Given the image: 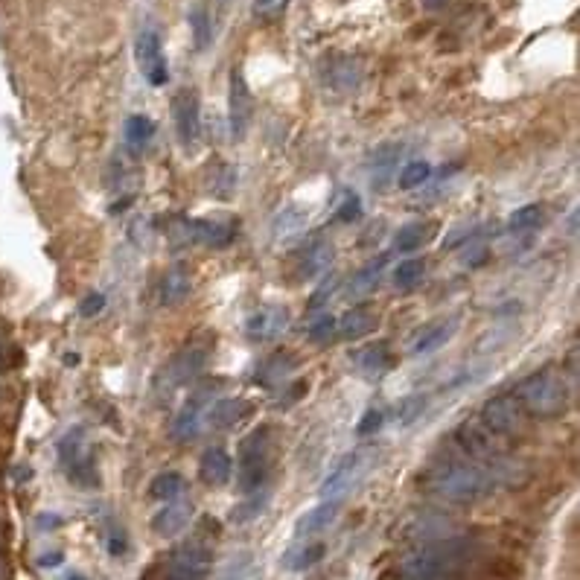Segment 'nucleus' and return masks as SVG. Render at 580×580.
<instances>
[{"label":"nucleus","mask_w":580,"mask_h":580,"mask_svg":"<svg viewBox=\"0 0 580 580\" xmlns=\"http://www.w3.org/2000/svg\"><path fill=\"white\" fill-rule=\"evenodd\" d=\"M508 476L502 467H476V464H444L426 476V490L441 496L446 502H476L499 487Z\"/></svg>","instance_id":"nucleus-1"},{"label":"nucleus","mask_w":580,"mask_h":580,"mask_svg":"<svg viewBox=\"0 0 580 580\" xmlns=\"http://www.w3.org/2000/svg\"><path fill=\"white\" fill-rule=\"evenodd\" d=\"M467 557L464 540H444L432 546L417 548L403 560L400 578L403 580H455Z\"/></svg>","instance_id":"nucleus-2"},{"label":"nucleus","mask_w":580,"mask_h":580,"mask_svg":"<svg viewBox=\"0 0 580 580\" xmlns=\"http://www.w3.org/2000/svg\"><path fill=\"white\" fill-rule=\"evenodd\" d=\"M519 409L531 417H540V420H551V417H560L566 406H569V388H566V379L554 371H540V374H531L528 379H522L513 391Z\"/></svg>","instance_id":"nucleus-3"},{"label":"nucleus","mask_w":580,"mask_h":580,"mask_svg":"<svg viewBox=\"0 0 580 580\" xmlns=\"http://www.w3.org/2000/svg\"><path fill=\"white\" fill-rule=\"evenodd\" d=\"M274 464V438L269 426H257L242 444H239V467H237V481L239 490L248 496V493H257L266 478L272 473Z\"/></svg>","instance_id":"nucleus-4"},{"label":"nucleus","mask_w":580,"mask_h":580,"mask_svg":"<svg viewBox=\"0 0 580 580\" xmlns=\"http://www.w3.org/2000/svg\"><path fill=\"white\" fill-rule=\"evenodd\" d=\"M213 347H216V336L205 330V333H199V336H193L190 342H184L178 350H175V356H172L170 362H167V368H164V379L158 382L167 394H172L175 388H181V385H190V382H196L202 371H205L207 359H210V353H213Z\"/></svg>","instance_id":"nucleus-5"},{"label":"nucleus","mask_w":580,"mask_h":580,"mask_svg":"<svg viewBox=\"0 0 580 580\" xmlns=\"http://www.w3.org/2000/svg\"><path fill=\"white\" fill-rule=\"evenodd\" d=\"M59 464H62L70 484H76V487L91 490V487L100 484L97 461H94V444H91V438L82 426L70 429L68 435L59 441Z\"/></svg>","instance_id":"nucleus-6"},{"label":"nucleus","mask_w":580,"mask_h":580,"mask_svg":"<svg viewBox=\"0 0 580 580\" xmlns=\"http://www.w3.org/2000/svg\"><path fill=\"white\" fill-rule=\"evenodd\" d=\"M368 473V458L362 452H350L339 461V467L324 478L318 496L321 502H333V505H342L344 499L359 487V481Z\"/></svg>","instance_id":"nucleus-7"},{"label":"nucleus","mask_w":580,"mask_h":580,"mask_svg":"<svg viewBox=\"0 0 580 580\" xmlns=\"http://www.w3.org/2000/svg\"><path fill=\"white\" fill-rule=\"evenodd\" d=\"M135 56H137V68L146 76L149 85L161 88L167 85L170 79V65H167V56H164V44H161V35L155 27H143L137 33L135 41Z\"/></svg>","instance_id":"nucleus-8"},{"label":"nucleus","mask_w":580,"mask_h":580,"mask_svg":"<svg viewBox=\"0 0 580 580\" xmlns=\"http://www.w3.org/2000/svg\"><path fill=\"white\" fill-rule=\"evenodd\" d=\"M213 554L202 537L184 543L172 551L170 566H167V580H207L210 575Z\"/></svg>","instance_id":"nucleus-9"},{"label":"nucleus","mask_w":580,"mask_h":580,"mask_svg":"<svg viewBox=\"0 0 580 580\" xmlns=\"http://www.w3.org/2000/svg\"><path fill=\"white\" fill-rule=\"evenodd\" d=\"M172 120H175V132H178L181 146L187 152H193L202 140V103H199V94L193 88H184L175 94Z\"/></svg>","instance_id":"nucleus-10"},{"label":"nucleus","mask_w":580,"mask_h":580,"mask_svg":"<svg viewBox=\"0 0 580 580\" xmlns=\"http://www.w3.org/2000/svg\"><path fill=\"white\" fill-rule=\"evenodd\" d=\"M251 117H254V97L251 88L242 76V70H231V82H228V123H231V135L242 140L251 129Z\"/></svg>","instance_id":"nucleus-11"},{"label":"nucleus","mask_w":580,"mask_h":580,"mask_svg":"<svg viewBox=\"0 0 580 580\" xmlns=\"http://www.w3.org/2000/svg\"><path fill=\"white\" fill-rule=\"evenodd\" d=\"M207 394L205 388H199L184 406L178 411V417H175V423H172V438L178 441V444H190V441H196L202 432H205L207 426V411L213 406V400L207 403Z\"/></svg>","instance_id":"nucleus-12"},{"label":"nucleus","mask_w":580,"mask_h":580,"mask_svg":"<svg viewBox=\"0 0 580 580\" xmlns=\"http://www.w3.org/2000/svg\"><path fill=\"white\" fill-rule=\"evenodd\" d=\"M455 444L478 461H496L502 455V441L481 420H467L455 429Z\"/></svg>","instance_id":"nucleus-13"},{"label":"nucleus","mask_w":580,"mask_h":580,"mask_svg":"<svg viewBox=\"0 0 580 580\" xmlns=\"http://www.w3.org/2000/svg\"><path fill=\"white\" fill-rule=\"evenodd\" d=\"M481 423L493 432V435H511L522 423H525V411L519 409L513 394H496L484 403L481 409Z\"/></svg>","instance_id":"nucleus-14"},{"label":"nucleus","mask_w":580,"mask_h":580,"mask_svg":"<svg viewBox=\"0 0 580 580\" xmlns=\"http://www.w3.org/2000/svg\"><path fill=\"white\" fill-rule=\"evenodd\" d=\"M289 321H292V312H289V307H280V304L260 307L257 312H251V315H248V321H245V333H248V339H251V342H257V344L274 342V339H280V336L286 333Z\"/></svg>","instance_id":"nucleus-15"},{"label":"nucleus","mask_w":580,"mask_h":580,"mask_svg":"<svg viewBox=\"0 0 580 580\" xmlns=\"http://www.w3.org/2000/svg\"><path fill=\"white\" fill-rule=\"evenodd\" d=\"M190 519H193V502L184 499V496H175L152 516V531L161 540H172V537H178L190 525Z\"/></svg>","instance_id":"nucleus-16"},{"label":"nucleus","mask_w":580,"mask_h":580,"mask_svg":"<svg viewBox=\"0 0 580 580\" xmlns=\"http://www.w3.org/2000/svg\"><path fill=\"white\" fill-rule=\"evenodd\" d=\"M190 237L207 248H228L237 239V222L231 216H207L190 222Z\"/></svg>","instance_id":"nucleus-17"},{"label":"nucleus","mask_w":580,"mask_h":580,"mask_svg":"<svg viewBox=\"0 0 580 580\" xmlns=\"http://www.w3.org/2000/svg\"><path fill=\"white\" fill-rule=\"evenodd\" d=\"M333 260H336V245L324 237L312 239L307 248L298 254V277L301 280H315V277L330 272Z\"/></svg>","instance_id":"nucleus-18"},{"label":"nucleus","mask_w":580,"mask_h":580,"mask_svg":"<svg viewBox=\"0 0 580 580\" xmlns=\"http://www.w3.org/2000/svg\"><path fill=\"white\" fill-rule=\"evenodd\" d=\"M353 365L371 379H379L382 374H388L394 368V353L388 342H371L365 344L362 350L353 353Z\"/></svg>","instance_id":"nucleus-19"},{"label":"nucleus","mask_w":580,"mask_h":580,"mask_svg":"<svg viewBox=\"0 0 580 580\" xmlns=\"http://www.w3.org/2000/svg\"><path fill=\"white\" fill-rule=\"evenodd\" d=\"M199 478L205 481L207 487H225L234 478V461L222 446L207 449L199 461Z\"/></svg>","instance_id":"nucleus-20"},{"label":"nucleus","mask_w":580,"mask_h":580,"mask_svg":"<svg viewBox=\"0 0 580 580\" xmlns=\"http://www.w3.org/2000/svg\"><path fill=\"white\" fill-rule=\"evenodd\" d=\"M309 225V207L304 205H286L272 219V239L277 245L289 242V239L301 237Z\"/></svg>","instance_id":"nucleus-21"},{"label":"nucleus","mask_w":580,"mask_h":580,"mask_svg":"<svg viewBox=\"0 0 580 580\" xmlns=\"http://www.w3.org/2000/svg\"><path fill=\"white\" fill-rule=\"evenodd\" d=\"M295 368H298L295 353H274V356H269V359L257 368L254 382H257V385H263V388L286 385V382H292L289 376L295 374Z\"/></svg>","instance_id":"nucleus-22"},{"label":"nucleus","mask_w":580,"mask_h":580,"mask_svg":"<svg viewBox=\"0 0 580 580\" xmlns=\"http://www.w3.org/2000/svg\"><path fill=\"white\" fill-rule=\"evenodd\" d=\"M400 155H403V146L400 143H382L371 152V161H368V172H371V184L376 190H382L388 184V178L394 175V170L400 167Z\"/></svg>","instance_id":"nucleus-23"},{"label":"nucleus","mask_w":580,"mask_h":580,"mask_svg":"<svg viewBox=\"0 0 580 580\" xmlns=\"http://www.w3.org/2000/svg\"><path fill=\"white\" fill-rule=\"evenodd\" d=\"M455 327H458V318H441V321H432L420 330V336L411 344V356H426V353H435L438 347H444L452 336H455Z\"/></svg>","instance_id":"nucleus-24"},{"label":"nucleus","mask_w":580,"mask_h":580,"mask_svg":"<svg viewBox=\"0 0 580 580\" xmlns=\"http://www.w3.org/2000/svg\"><path fill=\"white\" fill-rule=\"evenodd\" d=\"M376 327H379V312H374V309L368 307L350 309L342 321H336V333H339L342 339H347V342L371 336V333H376Z\"/></svg>","instance_id":"nucleus-25"},{"label":"nucleus","mask_w":580,"mask_h":580,"mask_svg":"<svg viewBox=\"0 0 580 580\" xmlns=\"http://www.w3.org/2000/svg\"><path fill=\"white\" fill-rule=\"evenodd\" d=\"M193 289V280H190V272L184 266H172L170 272L161 277V289H158V301L161 307H178L187 301Z\"/></svg>","instance_id":"nucleus-26"},{"label":"nucleus","mask_w":580,"mask_h":580,"mask_svg":"<svg viewBox=\"0 0 580 580\" xmlns=\"http://www.w3.org/2000/svg\"><path fill=\"white\" fill-rule=\"evenodd\" d=\"M336 516H339V505H333V502H321L318 508L307 511L301 519H298V522H295V537H298V540H309V537H315V534L327 531V528L336 522Z\"/></svg>","instance_id":"nucleus-27"},{"label":"nucleus","mask_w":580,"mask_h":580,"mask_svg":"<svg viewBox=\"0 0 580 580\" xmlns=\"http://www.w3.org/2000/svg\"><path fill=\"white\" fill-rule=\"evenodd\" d=\"M248 414H251V406L245 400H219L216 406H210V411H207V423L213 429H231V426L242 423Z\"/></svg>","instance_id":"nucleus-28"},{"label":"nucleus","mask_w":580,"mask_h":580,"mask_svg":"<svg viewBox=\"0 0 580 580\" xmlns=\"http://www.w3.org/2000/svg\"><path fill=\"white\" fill-rule=\"evenodd\" d=\"M385 263H388L385 257H376L374 263H368V266H365L362 272H356V277H353V280L347 283V292H344V295H347L350 301H359V298L371 295V292L376 289V283L382 280V272H385Z\"/></svg>","instance_id":"nucleus-29"},{"label":"nucleus","mask_w":580,"mask_h":580,"mask_svg":"<svg viewBox=\"0 0 580 580\" xmlns=\"http://www.w3.org/2000/svg\"><path fill=\"white\" fill-rule=\"evenodd\" d=\"M327 82L336 91H353V88H359V82H362L359 62H353L350 56H336L330 62V70H327Z\"/></svg>","instance_id":"nucleus-30"},{"label":"nucleus","mask_w":580,"mask_h":580,"mask_svg":"<svg viewBox=\"0 0 580 580\" xmlns=\"http://www.w3.org/2000/svg\"><path fill=\"white\" fill-rule=\"evenodd\" d=\"M324 554H327L324 543H315V540H307V543H295V546L283 554V566H286V569H292V572H301V569L315 566V563H318Z\"/></svg>","instance_id":"nucleus-31"},{"label":"nucleus","mask_w":580,"mask_h":580,"mask_svg":"<svg viewBox=\"0 0 580 580\" xmlns=\"http://www.w3.org/2000/svg\"><path fill=\"white\" fill-rule=\"evenodd\" d=\"M435 234H438L435 222H409L394 237V245H397V251H414V248H423L429 239H435Z\"/></svg>","instance_id":"nucleus-32"},{"label":"nucleus","mask_w":580,"mask_h":580,"mask_svg":"<svg viewBox=\"0 0 580 580\" xmlns=\"http://www.w3.org/2000/svg\"><path fill=\"white\" fill-rule=\"evenodd\" d=\"M187 21H190V30H193L196 50H207L210 41H213V21H210V12H207L202 3H193L190 12H187Z\"/></svg>","instance_id":"nucleus-33"},{"label":"nucleus","mask_w":580,"mask_h":580,"mask_svg":"<svg viewBox=\"0 0 580 580\" xmlns=\"http://www.w3.org/2000/svg\"><path fill=\"white\" fill-rule=\"evenodd\" d=\"M181 490H184V478H181V473H172V470L155 476L149 484V496L155 502H170L175 496H181Z\"/></svg>","instance_id":"nucleus-34"},{"label":"nucleus","mask_w":580,"mask_h":580,"mask_svg":"<svg viewBox=\"0 0 580 580\" xmlns=\"http://www.w3.org/2000/svg\"><path fill=\"white\" fill-rule=\"evenodd\" d=\"M123 135H126V143L129 146H146L152 135H155V123L149 120V117H143V114H132L129 120H126V126H123Z\"/></svg>","instance_id":"nucleus-35"},{"label":"nucleus","mask_w":580,"mask_h":580,"mask_svg":"<svg viewBox=\"0 0 580 580\" xmlns=\"http://www.w3.org/2000/svg\"><path fill=\"white\" fill-rule=\"evenodd\" d=\"M248 496H251V499H245L242 505H237V508L231 511V522H239V525H242V522H251V519H257L260 511L266 508V493L257 490V493H248Z\"/></svg>","instance_id":"nucleus-36"},{"label":"nucleus","mask_w":580,"mask_h":580,"mask_svg":"<svg viewBox=\"0 0 580 580\" xmlns=\"http://www.w3.org/2000/svg\"><path fill=\"white\" fill-rule=\"evenodd\" d=\"M540 219H543V207L525 205L519 207V210H513L511 219H508V228H511V231H528V228L540 225Z\"/></svg>","instance_id":"nucleus-37"},{"label":"nucleus","mask_w":580,"mask_h":580,"mask_svg":"<svg viewBox=\"0 0 580 580\" xmlns=\"http://www.w3.org/2000/svg\"><path fill=\"white\" fill-rule=\"evenodd\" d=\"M429 175H432V167H429L426 161H409V164L400 170V178H397V181H400L403 190H414V187H420Z\"/></svg>","instance_id":"nucleus-38"},{"label":"nucleus","mask_w":580,"mask_h":580,"mask_svg":"<svg viewBox=\"0 0 580 580\" xmlns=\"http://www.w3.org/2000/svg\"><path fill=\"white\" fill-rule=\"evenodd\" d=\"M423 272H426V263H423V260H417V257L403 260V263L397 266V272H394V283L403 286V289H409V286H414V283L423 277Z\"/></svg>","instance_id":"nucleus-39"},{"label":"nucleus","mask_w":580,"mask_h":580,"mask_svg":"<svg viewBox=\"0 0 580 580\" xmlns=\"http://www.w3.org/2000/svg\"><path fill=\"white\" fill-rule=\"evenodd\" d=\"M359 216H362V199H359L356 193H344L342 205L336 207V222L350 225V222H356Z\"/></svg>","instance_id":"nucleus-40"},{"label":"nucleus","mask_w":580,"mask_h":580,"mask_svg":"<svg viewBox=\"0 0 580 580\" xmlns=\"http://www.w3.org/2000/svg\"><path fill=\"white\" fill-rule=\"evenodd\" d=\"M289 0H254V15L260 21H274L286 12Z\"/></svg>","instance_id":"nucleus-41"},{"label":"nucleus","mask_w":580,"mask_h":580,"mask_svg":"<svg viewBox=\"0 0 580 580\" xmlns=\"http://www.w3.org/2000/svg\"><path fill=\"white\" fill-rule=\"evenodd\" d=\"M333 333H336V318H330V315H324V318H318L312 327H309V339L315 344H324L333 339Z\"/></svg>","instance_id":"nucleus-42"},{"label":"nucleus","mask_w":580,"mask_h":580,"mask_svg":"<svg viewBox=\"0 0 580 580\" xmlns=\"http://www.w3.org/2000/svg\"><path fill=\"white\" fill-rule=\"evenodd\" d=\"M248 569H251V557H248V554H239V557H234V560L225 566V572L219 575V580H245Z\"/></svg>","instance_id":"nucleus-43"},{"label":"nucleus","mask_w":580,"mask_h":580,"mask_svg":"<svg viewBox=\"0 0 580 580\" xmlns=\"http://www.w3.org/2000/svg\"><path fill=\"white\" fill-rule=\"evenodd\" d=\"M126 551H129V537H126V531L117 528V525H111V531H108V554H111V557H123Z\"/></svg>","instance_id":"nucleus-44"},{"label":"nucleus","mask_w":580,"mask_h":580,"mask_svg":"<svg viewBox=\"0 0 580 580\" xmlns=\"http://www.w3.org/2000/svg\"><path fill=\"white\" fill-rule=\"evenodd\" d=\"M379 426H382V411L368 409L365 414H362L359 426H356V435H359V438H368V435L379 432Z\"/></svg>","instance_id":"nucleus-45"},{"label":"nucleus","mask_w":580,"mask_h":580,"mask_svg":"<svg viewBox=\"0 0 580 580\" xmlns=\"http://www.w3.org/2000/svg\"><path fill=\"white\" fill-rule=\"evenodd\" d=\"M283 388L286 391L280 394V406H292V403H298L307 394V382H286Z\"/></svg>","instance_id":"nucleus-46"},{"label":"nucleus","mask_w":580,"mask_h":580,"mask_svg":"<svg viewBox=\"0 0 580 580\" xmlns=\"http://www.w3.org/2000/svg\"><path fill=\"white\" fill-rule=\"evenodd\" d=\"M103 307H105V295H100V292H91V295L79 304V309H82V315H85V318L97 315Z\"/></svg>","instance_id":"nucleus-47"},{"label":"nucleus","mask_w":580,"mask_h":580,"mask_svg":"<svg viewBox=\"0 0 580 580\" xmlns=\"http://www.w3.org/2000/svg\"><path fill=\"white\" fill-rule=\"evenodd\" d=\"M333 286H336L333 280H330V283H324V286H321V289H318V292L312 295V301H309V307H312V309H321V307H324V304H327V298L333 295Z\"/></svg>","instance_id":"nucleus-48"},{"label":"nucleus","mask_w":580,"mask_h":580,"mask_svg":"<svg viewBox=\"0 0 580 580\" xmlns=\"http://www.w3.org/2000/svg\"><path fill=\"white\" fill-rule=\"evenodd\" d=\"M62 560H65V554H62V551H53V554H41V557H38V566H41V569H56Z\"/></svg>","instance_id":"nucleus-49"},{"label":"nucleus","mask_w":580,"mask_h":580,"mask_svg":"<svg viewBox=\"0 0 580 580\" xmlns=\"http://www.w3.org/2000/svg\"><path fill=\"white\" fill-rule=\"evenodd\" d=\"M59 525H62V519H59L56 513H41V516H38V528H41V531H53V528H59Z\"/></svg>","instance_id":"nucleus-50"},{"label":"nucleus","mask_w":580,"mask_h":580,"mask_svg":"<svg viewBox=\"0 0 580 580\" xmlns=\"http://www.w3.org/2000/svg\"><path fill=\"white\" fill-rule=\"evenodd\" d=\"M423 6H426L429 12H438V9H444L446 0H423Z\"/></svg>","instance_id":"nucleus-51"},{"label":"nucleus","mask_w":580,"mask_h":580,"mask_svg":"<svg viewBox=\"0 0 580 580\" xmlns=\"http://www.w3.org/2000/svg\"><path fill=\"white\" fill-rule=\"evenodd\" d=\"M68 580H88L85 575H79V572H73V575H68Z\"/></svg>","instance_id":"nucleus-52"},{"label":"nucleus","mask_w":580,"mask_h":580,"mask_svg":"<svg viewBox=\"0 0 580 580\" xmlns=\"http://www.w3.org/2000/svg\"><path fill=\"white\" fill-rule=\"evenodd\" d=\"M0 368H3V347H0Z\"/></svg>","instance_id":"nucleus-53"},{"label":"nucleus","mask_w":580,"mask_h":580,"mask_svg":"<svg viewBox=\"0 0 580 580\" xmlns=\"http://www.w3.org/2000/svg\"><path fill=\"white\" fill-rule=\"evenodd\" d=\"M0 580H3V560H0Z\"/></svg>","instance_id":"nucleus-54"},{"label":"nucleus","mask_w":580,"mask_h":580,"mask_svg":"<svg viewBox=\"0 0 580 580\" xmlns=\"http://www.w3.org/2000/svg\"><path fill=\"white\" fill-rule=\"evenodd\" d=\"M0 540H3V525H0Z\"/></svg>","instance_id":"nucleus-55"},{"label":"nucleus","mask_w":580,"mask_h":580,"mask_svg":"<svg viewBox=\"0 0 580 580\" xmlns=\"http://www.w3.org/2000/svg\"><path fill=\"white\" fill-rule=\"evenodd\" d=\"M219 3H228V0H219Z\"/></svg>","instance_id":"nucleus-56"}]
</instances>
